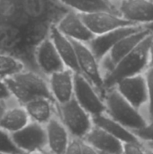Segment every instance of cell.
Segmentation results:
<instances>
[{
  "label": "cell",
  "instance_id": "6da1fadb",
  "mask_svg": "<svg viewBox=\"0 0 153 154\" xmlns=\"http://www.w3.org/2000/svg\"><path fill=\"white\" fill-rule=\"evenodd\" d=\"M5 81L13 97L20 105L24 106L26 103L39 97L53 99L48 78L38 71L25 69Z\"/></svg>",
  "mask_w": 153,
  "mask_h": 154
},
{
  "label": "cell",
  "instance_id": "7a4b0ae2",
  "mask_svg": "<svg viewBox=\"0 0 153 154\" xmlns=\"http://www.w3.org/2000/svg\"><path fill=\"white\" fill-rule=\"evenodd\" d=\"M153 34L148 35L133 51L121 60L114 70L105 77V89L114 88L122 79L143 74L150 67V50Z\"/></svg>",
  "mask_w": 153,
  "mask_h": 154
},
{
  "label": "cell",
  "instance_id": "3957f363",
  "mask_svg": "<svg viewBox=\"0 0 153 154\" xmlns=\"http://www.w3.org/2000/svg\"><path fill=\"white\" fill-rule=\"evenodd\" d=\"M103 98L106 108V114L132 132L140 130L148 124L140 110L130 104L115 88L106 90Z\"/></svg>",
  "mask_w": 153,
  "mask_h": 154
},
{
  "label": "cell",
  "instance_id": "277c9868",
  "mask_svg": "<svg viewBox=\"0 0 153 154\" xmlns=\"http://www.w3.org/2000/svg\"><path fill=\"white\" fill-rule=\"evenodd\" d=\"M58 116L66 126L70 136L84 139L94 126L92 116L75 98L63 105H57Z\"/></svg>",
  "mask_w": 153,
  "mask_h": 154
},
{
  "label": "cell",
  "instance_id": "5b68a950",
  "mask_svg": "<svg viewBox=\"0 0 153 154\" xmlns=\"http://www.w3.org/2000/svg\"><path fill=\"white\" fill-rule=\"evenodd\" d=\"M71 41L76 50L80 73L91 82L103 97L106 92L105 79L99 61L87 44L73 40Z\"/></svg>",
  "mask_w": 153,
  "mask_h": 154
},
{
  "label": "cell",
  "instance_id": "8992f818",
  "mask_svg": "<svg viewBox=\"0 0 153 154\" xmlns=\"http://www.w3.org/2000/svg\"><path fill=\"white\" fill-rule=\"evenodd\" d=\"M74 98L92 116L106 114L104 98L91 82L81 73L74 76Z\"/></svg>",
  "mask_w": 153,
  "mask_h": 154
},
{
  "label": "cell",
  "instance_id": "52a82bcc",
  "mask_svg": "<svg viewBox=\"0 0 153 154\" xmlns=\"http://www.w3.org/2000/svg\"><path fill=\"white\" fill-rule=\"evenodd\" d=\"M150 34L151 32L143 27L140 31L132 33L119 41L111 50V51L100 61V67L104 75V79L106 76L114 70L116 64L121 60L133 51Z\"/></svg>",
  "mask_w": 153,
  "mask_h": 154
},
{
  "label": "cell",
  "instance_id": "ba28073f",
  "mask_svg": "<svg viewBox=\"0 0 153 154\" xmlns=\"http://www.w3.org/2000/svg\"><path fill=\"white\" fill-rule=\"evenodd\" d=\"M82 20L94 35H100L106 32L127 26L140 25L126 20L115 12L101 11L91 14H79Z\"/></svg>",
  "mask_w": 153,
  "mask_h": 154
},
{
  "label": "cell",
  "instance_id": "9c48e42d",
  "mask_svg": "<svg viewBox=\"0 0 153 154\" xmlns=\"http://www.w3.org/2000/svg\"><path fill=\"white\" fill-rule=\"evenodd\" d=\"M34 60L37 69L45 77L66 69L51 39H44L34 51Z\"/></svg>",
  "mask_w": 153,
  "mask_h": 154
},
{
  "label": "cell",
  "instance_id": "30bf717a",
  "mask_svg": "<svg viewBox=\"0 0 153 154\" xmlns=\"http://www.w3.org/2000/svg\"><path fill=\"white\" fill-rule=\"evenodd\" d=\"M142 28L143 25L127 26L106 32L104 34L96 35L94 39L89 43H87V45L100 63V61L111 51V50L119 41L132 33L140 31Z\"/></svg>",
  "mask_w": 153,
  "mask_h": 154
},
{
  "label": "cell",
  "instance_id": "8fae6325",
  "mask_svg": "<svg viewBox=\"0 0 153 154\" xmlns=\"http://www.w3.org/2000/svg\"><path fill=\"white\" fill-rule=\"evenodd\" d=\"M115 88L130 104L139 110L148 103V88L144 73L124 79Z\"/></svg>",
  "mask_w": 153,
  "mask_h": 154
},
{
  "label": "cell",
  "instance_id": "7c38bea8",
  "mask_svg": "<svg viewBox=\"0 0 153 154\" xmlns=\"http://www.w3.org/2000/svg\"><path fill=\"white\" fill-rule=\"evenodd\" d=\"M55 25L66 37L86 44L89 43L96 36L87 28L80 14L73 10L63 14Z\"/></svg>",
  "mask_w": 153,
  "mask_h": 154
},
{
  "label": "cell",
  "instance_id": "4fadbf2b",
  "mask_svg": "<svg viewBox=\"0 0 153 154\" xmlns=\"http://www.w3.org/2000/svg\"><path fill=\"white\" fill-rule=\"evenodd\" d=\"M15 145L22 152L47 147L45 125L30 122L20 131L12 134Z\"/></svg>",
  "mask_w": 153,
  "mask_h": 154
},
{
  "label": "cell",
  "instance_id": "5bb4252c",
  "mask_svg": "<svg viewBox=\"0 0 153 154\" xmlns=\"http://www.w3.org/2000/svg\"><path fill=\"white\" fill-rule=\"evenodd\" d=\"M75 72L64 69L48 77L49 87L57 105H63L74 98Z\"/></svg>",
  "mask_w": 153,
  "mask_h": 154
},
{
  "label": "cell",
  "instance_id": "9a60e30c",
  "mask_svg": "<svg viewBox=\"0 0 153 154\" xmlns=\"http://www.w3.org/2000/svg\"><path fill=\"white\" fill-rule=\"evenodd\" d=\"M120 15L142 25L153 23L152 0H124L119 7Z\"/></svg>",
  "mask_w": 153,
  "mask_h": 154
},
{
  "label": "cell",
  "instance_id": "2e32d148",
  "mask_svg": "<svg viewBox=\"0 0 153 154\" xmlns=\"http://www.w3.org/2000/svg\"><path fill=\"white\" fill-rule=\"evenodd\" d=\"M47 151L50 154H65L70 141V134L60 118L54 116L46 125Z\"/></svg>",
  "mask_w": 153,
  "mask_h": 154
},
{
  "label": "cell",
  "instance_id": "e0dca14e",
  "mask_svg": "<svg viewBox=\"0 0 153 154\" xmlns=\"http://www.w3.org/2000/svg\"><path fill=\"white\" fill-rule=\"evenodd\" d=\"M50 38L54 43L65 67L75 73H80L78 64L76 50L72 41L62 34L55 24H52L50 31Z\"/></svg>",
  "mask_w": 153,
  "mask_h": 154
},
{
  "label": "cell",
  "instance_id": "ac0fdd59",
  "mask_svg": "<svg viewBox=\"0 0 153 154\" xmlns=\"http://www.w3.org/2000/svg\"><path fill=\"white\" fill-rule=\"evenodd\" d=\"M100 152L123 154L124 143L106 131L94 125L83 139Z\"/></svg>",
  "mask_w": 153,
  "mask_h": 154
},
{
  "label": "cell",
  "instance_id": "d6986e66",
  "mask_svg": "<svg viewBox=\"0 0 153 154\" xmlns=\"http://www.w3.org/2000/svg\"><path fill=\"white\" fill-rule=\"evenodd\" d=\"M31 122L46 125L54 116H58L57 104L53 99L47 97L35 98L24 106Z\"/></svg>",
  "mask_w": 153,
  "mask_h": 154
},
{
  "label": "cell",
  "instance_id": "ffe728a7",
  "mask_svg": "<svg viewBox=\"0 0 153 154\" xmlns=\"http://www.w3.org/2000/svg\"><path fill=\"white\" fill-rule=\"evenodd\" d=\"M30 122V117L24 106L14 100L9 104L0 121V128L13 134L23 129Z\"/></svg>",
  "mask_w": 153,
  "mask_h": 154
},
{
  "label": "cell",
  "instance_id": "44dd1931",
  "mask_svg": "<svg viewBox=\"0 0 153 154\" xmlns=\"http://www.w3.org/2000/svg\"><path fill=\"white\" fill-rule=\"evenodd\" d=\"M94 125L106 131L123 143H142L131 130L117 123L106 114L92 116Z\"/></svg>",
  "mask_w": 153,
  "mask_h": 154
},
{
  "label": "cell",
  "instance_id": "7402d4cb",
  "mask_svg": "<svg viewBox=\"0 0 153 154\" xmlns=\"http://www.w3.org/2000/svg\"><path fill=\"white\" fill-rule=\"evenodd\" d=\"M22 41V27L0 22V51L18 58Z\"/></svg>",
  "mask_w": 153,
  "mask_h": 154
},
{
  "label": "cell",
  "instance_id": "603a6c76",
  "mask_svg": "<svg viewBox=\"0 0 153 154\" xmlns=\"http://www.w3.org/2000/svg\"><path fill=\"white\" fill-rule=\"evenodd\" d=\"M78 14H91L101 11L115 12L109 0H59Z\"/></svg>",
  "mask_w": 153,
  "mask_h": 154
},
{
  "label": "cell",
  "instance_id": "cb8c5ba5",
  "mask_svg": "<svg viewBox=\"0 0 153 154\" xmlns=\"http://www.w3.org/2000/svg\"><path fill=\"white\" fill-rule=\"evenodd\" d=\"M25 69L26 67L23 62L17 57L0 51V79L5 80Z\"/></svg>",
  "mask_w": 153,
  "mask_h": 154
},
{
  "label": "cell",
  "instance_id": "d4e9b609",
  "mask_svg": "<svg viewBox=\"0 0 153 154\" xmlns=\"http://www.w3.org/2000/svg\"><path fill=\"white\" fill-rule=\"evenodd\" d=\"M22 152L15 145L12 134L0 128V154H18Z\"/></svg>",
  "mask_w": 153,
  "mask_h": 154
},
{
  "label": "cell",
  "instance_id": "484cf974",
  "mask_svg": "<svg viewBox=\"0 0 153 154\" xmlns=\"http://www.w3.org/2000/svg\"><path fill=\"white\" fill-rule=\"evenodd\" d=\"M148 88V113L150 120L153 119V68L149 67L144 72Z\"/></svg>",
  "mask_w": 153,
  "mask_h": 154
},
{
  "label": "cell",
  "instance_id": "4316f807",
  "mask_svg": "<svg viewBox=\"0 0 153 154\" xmlns=\"http://www.w3.org/2000/svg\"><path fill=\"white\" fill-rule=\"evenodd\" d=\"M143 143L153 142V119L148 121V124L142 129L133 132Z\"/></svg>",
  "mask_w": 153,
  "mask_h": 154
},
{
  "label": "cell",
  "instance_id": "83f0119b",
  "mask_svg": "<svg viewBox=\"0 0 153 154\" xmlns=\"http://www.w3.org/2000/svg\"><path fill=\"white\" fill-rule=\"evenodd\" d=\"M123 154H146L145 145L143 143H125Z\"/></svg>",
  "mask_w": 153,
  "mask_h": 154
},
{
  "label": "cell",
  "instance_id": "f1b7e54d",
  "mask_svg": "<svg viewBox=\"0 0 153 154\" xmlns=\"http://www.w3.org/2000/svg\"><path fill=\"white\" fill-rule=\"evenodd\" d=\"M82 139L71 136L65 154H82Z\"/></svg>",
  "mask_w": 153,
  "mask_h": 154
},
{
  "label": "cell",
  "instance_id": "f546056e",
  "mask_svg": "<svg viewBox=\"0 0 153 154\" xmlns=\"http://www.w3.org/2000/svg\"><path fill=\"white\" fill-rule=\"evenodd\" d=\"M0 100L7 102L14 100L6 82L2 79H0Z\"/></svg>",
  "mask_w": 153,
  "mask_h": 154
},
{
  "label": "cell",
  "instance_id": "4dcf8cb0",
  "mask_svg": "<svg viewBox=\"0 0 153 154\" xmlns=\"http://www.w3.org/2000/svg\"><path fill=\"white\" fill-rule=\"evenodd\" d=\"M82 154H99V152L92 145L88 144L83 140L82 143Z\"/></svg>",
  "mask_w": 153,
  "mask_h": 154
},
{
  "label": "cell",
  "instance_id": "1f68e13d",
  "mask_svg": "<svg viewBox=\"0 0 153 154\" xmlns=\"http://www.w3.org/2000/svg\"><path fill=\"white\" fill-rule=\"evenodd\" d=\"M12 101L7 102V101H2V100H0V121L2 120V118H3V116H4V115H5V111L7 109V107H8V106H9V104Z\"/></svg>",
  "mask_w": 153,
  "mask_h": 154
},
{
  "label": "cell",
  "instance_id": "d6a6232c",
  "mask_svg": "<svg viewBox=\"0 0 153 154\" xmlns=\"http://www.w3.org/2000/svg\"><path fill=\"white\" fill-rule=\"evenodd\" d=\"M24 154H49V152L47 151V149L44 148H39V149H34V150H31L28 151Z\"/></svg>",
  "mask_w": 153,
  "mask_h": 154
},
{
  "label": "cell",
  "instance_id": "836d02e7",
  "mask_svg": "<svg viewBox=\"0 0 153 154\" xmlns=\"http://www.w3.org/2000/svg\"><path fill=\"white\" fill-rule=\"evenodd\" d=\"M149 66L153 68V42L151 43V50H150V65Z\"/></svg>",
  "mask_w": 153,
  "mask_h": 154
},
{
  "label": "cell",
  "instance_id": "e575fe53",
  "mask_svg": "<svg viewBox=\"0 0 153 154\" xmlns=\"http://www.w3.org/2000/svg\"><path fill=\"white\" fill-rule=\"evenodd\" d=\"M144 28H146L148 31L151 32V33L153 34V23H147V24H144L143 25Z\"/></svg>",
  "mask_w": 153,
  "mask_h": 154
},
{
  "label": "cell",
  "instance_id": "d590c367",
  "mask_svg": "<svg viewBox=\"0 0 153 154\" xmlns=\"http://www.w3.org/2000/svg\"><path fill=\"white\" fill-rule=\"evenodd\" d=\"M145 152H146V154H153V150L145 146Z\"/></svg>",
  "mask_w": 153,
  "mask_h": 154
},
{
  "label": "cell",
  "instance_id": "8d00e7d4",
  "mask_svg": "<svg viewBox=\"0 0 153 154\" xmlns=\"http://www.w3.org/2000/svg\"><path fill=\"white\" fill-rule=\"evenodd\" d=\"M144 145H145L146 147L151 148V149H152L153 150V142H151V143H145Z\"/></svg>",
  "mask_w": 153,
  "mask_h": 154
},
{
  "label": "cell",
  "instance_id": "74e56055",
  "mask_svg": "<svg viewBox=\"0 0 153 154\" xmlns=\"http://www.w3.org/2000/svg\"><path fill=\"white\" fill-rule=\"evenodd\" d=\"M116 1H121L122 2V1H124V0H116Z\"/></svg>",
  "mask_w": 153,
  "mask_h": 154
},
{
  "label": "cell",
  "instance_id": "f35d334b",
  "mask_svg": "<svg viewBox=\"0 0 153 154\" xmlns=\"http://www.w3.org/2000/svg\"><path fill=\"white\" fill-rule=\"evenodd\" d=\"M18 154H24V153H18Z\"/></svg>",
  "mask_w": 153,
  "mask_h": 154
},
{
  "label": "cell",
  "instance_id": "ab89813d",
  "mask_svg": "<svg viewBox=\"0 0 153 154\" xmlns=\"http://www.w3.org/2000/svg\"><path fill=\"white\" fill-rule=\"evenodd\" d=\"M49 154H50V153H49Z\"/></svg>",
  "mask_w": 153,
  "mask_h": 154
},
{
  "label": "cell",
  "instance_id": "60d3db41",
  "mask_svg": "<svg viewBox=\"0 0 153 154\" xmlns=\"http://www.w3.org/2000/svg\"><path fill=\"white\" fill-rule=\"evenodd\" d=\"M152 1H153V0H152Z\"/></svg>",
  "mask_w": 153,
  "mask_h": 154
}]
</instances>
